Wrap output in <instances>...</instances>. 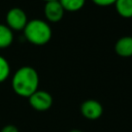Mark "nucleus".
I'll list each match as a JSON object with an SVG mask.
<instances>
[{"mask_svg": "<svg viewBox=\"0 0 132 132\" xmlns=\"http://www.w3.org/2000/svg\"><path fill=\"white\" fill-rule=\"evenodd\" d=\"M28 23L26 12L20 7H12L6 13V26L12 31H23Z\"/></svg>", "mask_w": 132, "mask_h": 132, "instance_id": "obj_3", "label": "nucleus"}, {"mask_svg": "<svg viewBox=\"0 0 132 132\" xmlns=\"http://www.w3.org/2000/svg\"><path fill=\"white\" fill-rule=\"evenodd\" d=\"M9 74H10L9 63L4 57L0 56V82L6 80L9 76Z\"/></svg>", "mask_w": 132, "mask_h": 132, "instance_id": "obj_11", "label": "nucleus"}, {"mask_svg": "<svg viewBox=\"0 0 132 132\" xmlns=\"http://www.w3.org/2000/svg\"><path fill=\"white\" fill-rule=\"evenodd\" d=\"M114 52L123 58L132 57V36H123L118 39L114 44Z\"/></svg>", "mask_w": 132, "mask_h": 132, "instance_id": "obj_7", "label": "nucleus"}, {"mask_svg": "<svg viewBox=\"0 0 132 132\" xmlns=\"http://www.w3.org/2000/svg\"><path fill=\"white\" fill-rule=\"evenodd\" d=\"M24 37L34 45H44L52 38V28L46 21L33 19L28 21L23 30Z\"/></svg>", "mask_w": 132, "mask_h": 132, "instance_id": "obj_2", "label": "nucleus"}, {"mask_svg": "<svg viewBox=\"0 0 132 132\" xmlns=\"http://www.w3.org/2000/svg\"><path fill=\"white\" fill-rule=\"evenodd\" d=\"M39 75L31 66L20 67L12 75L11 87L13 92L24 98H29L38 90Z\"/></svg>", "mask_w": 132, "mask_h": 132, "instance_id": "obj_1", "label": "nucleus"}, {"mask_svg": "<svg viewBox=\"0 0 132 132\" xmlns=\"http://www.w3.org/2000/svg\"><path fill=\"white\" fill-rule=\"evenodd\" d=\"M116 1L117 0H92V2L94 4H96L97 6H101V7H106V6L113 5Z\"/></svg>", "mask_w": 132, "mask_h": 132, "instance_id": "obj_12", "label": "nucleus"}, {"mask_svg": "<svg viewBox=\"0 0 132 132\" xmlns=\"http://www.w3.org/2000/svg\"><path fill=\"white\" fill-rule=\"evenodd\" d=\"M70 132H82L81 130H78V129H73V130H71Z\"/></svg>", "mask_w": 132, "mask_h": 132, "instance_id": "obj_14", "label": "nucleus"}, {"mask_svg": "<svg viewBox=\"0 0 132 132\" xmlns=\"http://www.w3.org/2000/svg\"><path fill=\"white\" fill-rule=\"evenodd\" d=\"M13 41V31L6 25L0 24V48H6Z\"/></svg>", "mask_w": 132, "mask_h": 132, "instance_id": "obj_9", "label": "nucleus"}, {"mask_svg": "<svg viewBox=\"0 0 132 132\" xmlns=\"http://www.w3.org/2000/svg\"><path fill=\"white\" fill-rule=\"evenodd\" d=\"M28 99L31 107L37 111H45L53 105V97L46 91L37 90Z\"/></svg>", "mask_w": 132, "mask_h": 132, "instance_id": "obj_4", "label": "nucleus"}, {"mask_svg": "<svg viewBox=\"0 0 132 132\" xmlns=\"http://www.w3.org/2000/svg\"><path fill=\"white\" fill-rule=\"evenodd\" d=\"M80 112L84 118L94 121L99 119L103 113L102 104L95 99H88L80 105Z\"/></svg>", "mask_w": 132, "mask_h": 132, "instance_id": "obj_5", "label": "nucleus"}, {"mask_svg": "<svg viewBox=\"0 0 132 132\" xmlns=\"http://www.w3.org/2000/svg\"><path fill=\"white\" fill-rule=\"evenodd\" d=\"M43 12H44V16L47 22L58 23L63 19L65 10L59 0H54V1L45 2Z\"/></svg>", "mask_w": 132, "mask_h": 132, "instance_id": "obj_6", "label": "nucleus"}, {"mask_svg": "<svg viewBox=\"0 0 132 132\" xmlns=\"http://www.w3.org/2000/svg\"><path fill=\"white\" fill-rule=\"evenodd\" d=\"M0 132H19V129L14 125H6L1 129Z\"/></svg>", "mask_w": 132, "mask_h": 132, "instance_id": "obj_13", "label": "nucleus"}, {"mask_svg": "<svg viewBox=\"0 0 132 132\" xmlns=\"http://www.w3.org/2000/svg\"><path fill=\"white\" fill-rule=\"evenodd\" d=\"M44 2H48V1H54V0H43Z\"/></svg>", "mask_w": 132, "mask_h": 132, "instance_id": "obj_15", "label": "nucleus"}, {"mask_svg": "<svg viewBox=\"0 0 132 132\" xmlns=\"http://www.w3.org/2000/svg\"><path fill=\"white\" fill-rule=\"evenodd\" d=\"M113 5L119 15L125 19L132 18V0H117Z\"/></svg>", "mask_w": 132, "mask_h": 132, "instance_id": "obj_8", "label": "nucleus"}, {"mask_svg": "<svg viewBox=\"0 0 132 132\" xmlns=\"http://www.w3.org/2000/svg\"><path fill=\"white\" fill-rule=\"evenodd\" d=\"M59 1L63 6L64 10L70 12L80 10L86 4V0H59Z\"/></svg>", "mask_w": 132, "mask_h": 132, "instance_id": "obj_10", "label": "nucleus"}]
</instances>
